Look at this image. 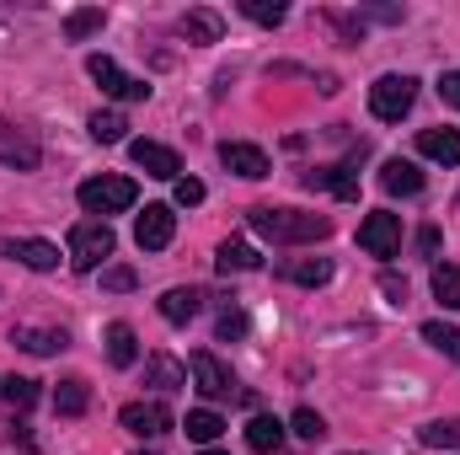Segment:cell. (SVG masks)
<instances>
[{"instance_id":"4fadbf2b","label":"cell","mask_w":460,"mask_h":455,"mask_svg":"<svg viewBox=\"0 0 460 455\" xmlns=\"http://www.w3.org/2000/svg\"><path fill=\"white\" fill-rule=\"evenodd\" d=\"M305 188H332L338 199H358V156L343 161V166H316V172H305Z\"/></svg>"},{"instance_id":"d6986e66","label":"cell","mask_w":460,"mask_h":455,"mask_svg":"<svg viewBox=\"0 0 460 455\" xmlns=\"http://www.w3.org/2000/svg\"><path fill=\"white\" fill-rule=\"evenodd\" d=\"M145 380L155 391H177V386H188V364H177L172 353H150L145 359Z\"/></svg>"},{"instance_id":"3957f363","label":"cell","mask_w":460,"mask_h":455,"mask_svg":"<svg viewBox=\"0 0 460 455\" xmlns=\"http://www.w3.org/2000/svg\"><path fill=\"white\" fill-rule=\"evenodd\" d=\"M412 103H418V81L412 76H380L369 86V113L380 118V123H402V118L412 113Z\"/></svg>"},{"instance_id":"d590c367","label":"cell","mask_w":460,"mask_h":455,"mask_svg":"<svg viewBox=\"0 0 460 455\" xmlns=\"http://www.w3.org/2000/svg\"><path fill=\"white\" fill-rule=\"evenodd\" d=\"M177 204H182V210L204 204V183H199V177H177Z\"/></svg>"},{"instance_id":"836d02e7","label":"cell","mask_w":460,"mask_h":455,"mask_svg":"<svg viewBox=\"0 0 460 455\" xmlns=\"http://www.w3.org/2000/svg\"><path fill=\"white\" fill-rule=\"evenodd\" d=\"M241 11H246L252 22H262V27H279V22H284V5H279V0H241Z\"/></svg>"},{"instance_id":"484cf974","label":"cell","mask_w":460,"mask_h":455,"mask_svg":"<svg viewBox=\"0 0 460 455\" xmlns=\"http://www.w3.org/2000/svg\"><path fill=\"white\" fill-rule=\"evenodd\" d=\"M108 359H113L118 370H128V364L139 359V338H134L128 322H113V327H108Z\"/></svg>"},{"instance_id":"4dcf8cb0","label":"cell","mask_w":460,"mask_h":455,"mask_svg":"<svg viewBox=\"0 0 460 455\" xmlns=\"http://www.w3.org/2000/svg\"><path fill=\"white\" fill-rule=\"evenodd\" d=\"M92 139L97 145H118V139H128V123H123V113H92Z\"/></svg>"},{"instance_id":"ba28073f","label":"cell","mask_w":460,"mask_h":455,"mask_svg":"<svg viewBox=\"0 0 460 455\" xmlns=\"http://www.w3.org/2000/svg\"><path fill=\"white\" fill-rule=\"evenodd\" d=\"M86 70H92V81H97L108 97H118V103H145V97H150V86H145V81H134V76H123L108 54H92V59H86Z\"/></svg>"},{"instance_id":"f35d334b","label":"cell","mask_w":460,"mask_h":455,"mask_svg":"<svg viewBox=\"0 0 460 455\" xmlns=\"http://www.w3.org/2000/svg\"><path fill=\"white\" fill-rule=\"evenodd\" d=\"M385 295H396V300H407V284H402L396 273H385Z\"/></svg>"},{"instance_id":"1f68e13d","label":"cell","mask_w":460,"mask_h":455,"mask_svg":"<svg viewBox=\"0 0 460 455\" xmlns=\"http://www.w3.org/2000/svg\"><path fill=\"white\" fill-rule=\"evenodd\" d=\"M423 343H434L439 353H450V359L460 364V333L456 327H445V322H423Z\"/></svg>"},{"instance_id":"ffe728a7","label":"cell","mask_w":460,"mask_h":455,"mask_svg":"<svg viewBox=\"0 0 460 455\" xmlns=\"http://www.w3.org/2000/svg\"><path fill=\"white\" fill-rule=\"evenodd\" d=\"M182 434H188L193 445H204V451H209V445H215V440L226 434V418H220L215 407H193V413L182 418Z\"/></svg>"},{"instance_id":"ac0fdd59","label":"cell","mask_w":460,"mask_h":455,"mask_svg":"<svg viewBox=\"0 0 460 455\" xmlns=\"http://www.w3.org/2000/svg\"><path fill=\"white\" fill-rule=\"evenodd\" d=\"M380 188L412 199V193H423V172H418L412 161H385V166H380Z\"/></svg>"},{"instance_id":"5bb4252c","label":"cell","mask_w":460,"mask_h":455,"mask_svg":"<svg viewBox=\"0 0 460 455\" xmlns=\"http://www.w3.org/2000/svg\"><path fill=\"white\" fill-rule=\"evenodd\" d=\"M0 252H5V257H22L32 273L59 268V246H54V241H38V236H32V241H0Z\"/></svg>"},{"instance_id":"f546056e","label":"cell","mask_w":460,"mask_h":455,"mask_svg":"<svg viewBox=\"0 0 460 455\" xmlns=\"http://www.w3.org/2000/svg\"><path fill=\"white\" fill-rule=\"evenodd\" d=\"M434 295H439V306L460 311V268L456 263H439V268H434Z\"/></svg>"},{"instance_id":"8992f818","label":"cell","mask_w":460,"mask_h":455,"mask_svg":"<svg viewBox=\"0 0 460 455\" xmlns=\"http://www.w3.org/2000/svg\"><path fill=\"white\" fill-rule=\"evenodd\" d=\"M188 370H193V386H199V391H204L209 402L241 397V391H235V375H230V370L220 364V359H215V353H209V348H199V353L188 359Z\"/></svg>"},{"instance_id":"e575fe53","label":"cell","mask_w":460,"mask_h":455,"mask_svg":"<svg viewBox=\"0 0 460 455\" xmlns=\"http://www.w3.org/2000/svg\"><path fill=\"white\" fill-rule=\"evenodd\" d=\"M139 279H134V268H102V290H113V295H128Z\"/></svg>"},{"instance_id":"7c38bea8","label":"cell","mask_w":460,"mask_h":455,"mask_svg":"<svg viewBox=\"0 0 460 455\" xmlns=\"http://www.w3.org/2000/svg\"><path fill=\"white\" fill-rule=\"evenodd\" d=\"M220 166L235 172V177H246V183L268 177V156H262L257 145H241V139H226V145H220Z\"/></svg>"},{"instance_id":"b9f144b4","label":"cell","mask_w":460,"mask_h":455,"mask_svg":"<svg viewBox=\"0 0 460 455\" xmlns=\"http://www.w3.org/2000/svg\"><path fill=\"white\" fill-rule=\"evenodd\" d=\"M134 455H161V451H134Z\"/></svg>"},{"instance_id":"6da1fadb","label":"cell","mask_w":460,"mask_h":455,"mask_svg":"<svg viewBox=\"0 0 460 455\" xmlns=\"http://www.w3.org/2000/svg\"><path fill=\"white\" fill-rule=\"evenodd\" d=\"M257 236H268V241H279V246H295V241H322L332 220L327 215H300V210H273V204H262V210H252L246 215Z\"/></svg>"},{"instance_id":"9a60e30c","label":"cell","mask_w":460,"mask_h":455,"mask_svg":"<svg viewBox=\"0 0 460 455\" xmlns=\"http://www.w3.org/2000/svg\"><path fill=\"white\" fill-rule=\"evenodd\" d=\"M418 156H429L439 166H460V129H423L418 134Z\"/></svg>"},{"instance_id":"ab89813d","label":"cell","mask_w":460,"mask_h":455,"mask_svg":"<svg viewBox=\"0 0 460 455\" xmlns=\"http://www.w3.org/2000/svg\"><path fill=\"white\" fill-rule=\"evenodd\" d=\"M418 246H423V252H439V230L429 226V230H423V236H418Z\"/></svg>"},{"instance_id":"8fae6325","label":"cell","mask_w":460,"mask_h":455,"mask_svg":"<svg viewBox=\"0 0 460 455\" xmlns=\"http://www.w3.org/2000/svg\"><path fill=\"white\" fill-rule=\"evenodd\" d=\"M128 156H134V166H139L145 177H161V183H177V177H182V161H177V150H172V145L134 139V145H128Z\"/></svg>"},{"instance_id":"44dd1931","label":"cell","mask_w":460,"mask_h":455,"mask_svg":"<svg viewBox=\"0 0 460 455\" xmlns=\"http://www.w3.org/2000/svg\"><path fill=\"white\" fill-rule=\"evenodd\" d=\"M11 343L27 348V353H59L70 338H65L59 327H11Z\"/></svg>"},{"instance_id":"7bdbcfd3","label":"cell","mask_w":460,"mask_h":455,"mask_svg":"<svg viewBox=\"0 0 460 455\" xmlns=\"http://www.w3.org/2000/svg\"><path fill=\"white\" fill-rule=\"evenodd\" d=\"M348 455H353V451H348Z\"/></svg>"},{"instance_id":"4316f807","label":"cell","mask_w":460,"mask_h":455,"mask_svg":"<svg viewBox=\"0 0 460 455\" xmlns=\"http://www.w3.org/2000/svg\"><path fill=\"white\" fill-rule=\"evenodd\" d=\"M102 22H108V11H102V5H81V11H70V16H65V38H70V43H81V38L102 32Z\"/></svg>"},{"instance_id":"9c48e42d","label":"cell","mask_w":460,"mask_h":455,"mask_svg":"<svg viewBox=\"0 0 460 455\" xmlns=\"http://www.w3.org/2000/svg\"><path fill=\"white\" fill-rule=\"evenodd\" d=\"M38 161H43V150H38L32 129L0 123V166H11V172H38Z\"/></svg>"},{"instance_id":"7402d4cb","label":"cell","mask_w":460,"mask_h":455,"mask_svg":"<svg viewBox=\"0 0 460 455\" xmlns=\"http://www.w3.org/2000/svg\"><path fill=\"white\" fill-rule=\"evenodd\" d=\"M279 273H284V279H295V284H311V290H316V284H327V279H332V257H295V263H284Z\"/></svg>"},{"instance_id":"e0dca14e","label":"cell","mask_w":460,"mask_h":455,"mask_svg":"<svg viewBox=\"0 0 460 455\" xmlns=\"http://www.w3.org/2000/svg\"><path fill=\"white\" fill-rule=\"evenodd\" d=\"M199 306H204V295H199L193 284H188V290L177 284V290H166V295H161V317H166L172 327H188V322L199 317Z\"/></svg>"},{"instance_id":"30bf717a","label":"cell","mask_w":460,"mask_h":455,"mask_svg":"<svg viewBox=\"0 0 460 455\" xmlns=\"http://www.w3.org/2000/svg\"><path fill=\"white\" fill-rule=\"evenodd\" d=\"M172 236H177V215H172V204H145V215L134 220V241H139V252H161V246H172Z\"/></svg>"},{"instance_id":"2e32d148","label":"cell","mask_w":460,"mask_h":455,"mask_svg":"<svg viewBox=\"0 0 460 455\" xmlns=\"http://www.w3.org/2000/svg\"><path fill=\"white\" fill-rule=\"evenodd\" d=\"M284 440H289V434H284V424H279V418H268V413H257V418L246 424V445H252L257 455H284Z\"/></svg>"},{"instance_id":"5b68a950","label":"cell","mask_w":460,"mask_h":455,"mask_svg":"<svg viewBox=\"0 0 460 455\" xmlns=\"http://www.w3.org/2000/svg\"><path fill=\"white\" fill-rule=\"evenodd\" d=\"M358 246H364L369 257H396V252H402V215H391V210L364 215V226H358Z\"/></svg>"},{"instance_id":"8d00e7d4","label":"cell","mask_w":460,"mask_h":455,"mask_svg":"<svg viewBox=\"0 0 460 455\" xmlns=\"http://www.w3.org/2000/svg\"><path fill=\"white\" fill-rule=\"evenodd\" d=\"M246 327H252V322H246V311H235V306L220 317V338H246Z\"/></svg>"},{"instance_id":"f1b7e54d","label":"cell","mask_w":460,"mask_h":455,"mask_svg":"<svg viewBox=\"0 0 460 455\" xmlns=\"http://www.w3.org/2000/svg\"><path fill=\"white\" fill-rule=\"evenodd\" d=\"M418 440L429 451H460V418H439V424H423Z\"/></svg>"},{"instance_id":"cb8c5ba5","label":"cell","mask_w":460,"mask_h":455,"mask_svg":"<svg viewBox=\"0 0 460 455\" xmlns=\"http://www.w3.org/2000/svg\"><path fill=\"white\" fill-rule=\"evenodd\" d=\"M54 407H59L65 418H81V413L92 407V391H86V380H81V375L59 380V391H54Z\"/></svg>"},{"instance_id":"277c9868","label":"cell","mask_w":460,"mask_h":455,"mask_svg":"<svg viewBox=\"0 0 460 455\" xmlns=\"http://www.w3.org/2000/svg\"><path fill=\"white\" fill-rule=\"evenodd\" d=\"M118 246V236L108 220H81V226L70 230V263L81 268V273H92L97 263H108Z\"/></svg>"},{"instance_id":"7a4b0ae2","label":"cell","mask_w":460,"mask_h":455,"mask_svg":"<svg viewBox=\"0 0 460 455\" xmlns=\"http://www.w3.org/2000/svg\"><path fill=\"white\" fill-rule=\"evenodd\" d=\"M134 199H139L134 177H113V172H102V177H86V183H81V210L97 215V220L134 210Z\"/></svg>"},{"instance_id":"d6a6232c","label":"cell","mask_w":460,"mask_h":455,"mask_svg":"<svg viewBox=\"0 0 460 455\" xmlns=\"http://www.w3.org/2000/svg\"><path fill=\"white\" fill-rule=\"evenodd\" d=\"M289 429H295L300 440H311V445H316V440H327V424H322V413H311V407H300V413L289 418Z\"/></svg>"},{"instance_id":"74e56055","label":"cell","mask_w":460,"mask_h":455,"mask_svg":"<svg viewBox=\"0 0 460 455\" xmlns=\"http://www.w3.org/2000/svg\"><path fill=\"white\" fill-rule=\"evenodd\" d=\"M439 97H445L450 108H460V70H445V76H439Z\"/></svg>"},{"instance_id":"60d3db41","label":"cell","mask_w":460,"mask_h":455,"mask_svg":"<svg viewBox=\"0 0 460 455\" xmlns=\"http://www.w3.org/2000/svg\"><path fill=\"white\" fill-rule=\"evenodd\" d=\"M199 455H226V451H215V445H209V451H199Z\"/></svg>"},{"instance_id":"52a82bcc","label":"cell","mask_w":460,"mask_h":455,"mask_svg":"<svg viewBox=\"0 0 460 455\" xmlns=\"http://www.w3.org/2000/svg\"><path fill=\"white\" fill-rule=\"evenodd\" d=\"M118 424H123L128 434H139V440H161V434L177 429V418L166 413V402H128V407L118 413Z\"/></svg>"},{"instance_id":"83f0119b","label":"cell","mask_w":460,"mask_h":455,"mask_svg":"<svg viewBox=\"0 0 460 455\" xmlns=\"http://www.w3.org/2000/svg\"><path fill=\"white\" fill-rule=\"evenodd\" d=\"M182 32H188V43H220L226 22H220L215 11H188V16H182Z\"/></svg>"},{"instance_id":"603a6c76","label":"cell","mask_w":460,"mask_h":455,"mask_svg":"<svg viewBox=\"0 0 460 455\" xmlns=\"http://www.w3.org/2000/svg\"><path fill=\"white\" fill-rule=\"evenodd\" d=\"M215 268H220V273H252V268H262V257H257V246H246V241H226V246L215 252Z\"/></svg>"},{"instance_id":"d4e9b609","label":"cell","mask_w":460,"mask_h":455,"mask_svg":"<svg viewBox=\"0 0 460 455\" xmlns=\"http://www.w3.org/2000/svg\"><path fill=\"white\" fill-rule=\"evenodd\" d=\"M0 402H5L11 413H27V407L38 402V380H27V375H0Z\"/></svg>"}]
</instances>
